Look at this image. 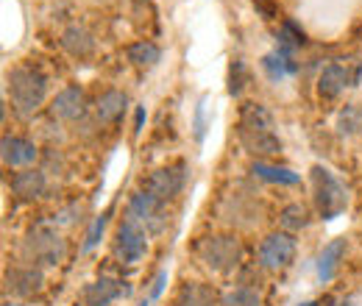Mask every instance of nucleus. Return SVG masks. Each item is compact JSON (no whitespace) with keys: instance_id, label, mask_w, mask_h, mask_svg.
Instances as JSON below:
<instances>
[{"instance_id":"nucleus-1","label":"nucleus","mask_w":362,"mask_h":306,"mask_svg":"<svg viewBox=\"0 0 362 306\" xmlns=\"http://www.w3.org/2000/svg\"><path fill=\"white\" fill-rule=\"evenodd\" d=\"M237 136L251 156H276L281 151V139L273 131V114L262 103H245L240 109Z\"/></svg>"},{"instance_id":"nucleus-2","label":"nucleus","mask_w":362,"mask_h":306,"mask_svg":"<svg viewBox=\"0 0 362 306\" xmlns=\"http://www.w3.org/2000/svg\"><path fill=\"white\" fill-rule=\"evenodd\" d=\"M8 98L20 117H31L45 103L47 76L37 67H14L8 73Z\"/></svg>"},{"instance_id":"nucleus-3","label":"nucleus","mask_w":362,"mask_h":306,"mask_svg":"<svg viewBox=\"0 0 362 306\" xmlns=\"http://www.w3.org/2000/svg\"><path fill=\"white\" fill-rule=\"evenodd\" d=\"M313 198H315L317 215L323 220H334L340 218L349 206V192L346 187L334 178L332 170L315 165L313 167Z\"/></svg>"},{"instance_id":"nucleus-4","label":"nucleus","mask_w":362,"mask_h":306,"mask_svg":"<svg viewBox=\"0 0 362 306\" xmlns=\"http://www.w3.org/2000/svg\"><path fill=\"white\" fill-rule=\"evenodd\" d=\"M198 254H201V262L206 264L209 270L228 273V270H234L240 264V259H243V245H240L237 237L215 234V237H206L198 245Z\"/></svg>"},{"instance_id":"nucleus-5","label":"nucleus","mask_w":362,"mask_h":306,"mask_svg":"<svg viewBox=\"0 0 362 306\" xmlns=\"http://www.w3.org/2000/svg\"><path fill=\"white\" fill-rule=\"evenodd\" d=\"M23 254L37 264H59L64 257V242L53 228L37 225L34 231H28L23 242Z\"/></svg>"},{"instance_id":"nucleus-6","label":"nucleus","mask_w":362,"mask_h":306,"mask_svg":"<svg viewBox=\"0 0 362 306\" xmlns=\"http://www.w3.org/2000/svg\"><path fill=\"white\" fill-rule=\"evenodd\" d=\"M148 251V240H145V228L136 220L126 218L117 225L115 234V257L123 264H136Z\"/></svg>"},{"instance_id":"nucleus-7","label":"nucleus","mask_w":362,"mask_h":306,"mask_svg":"<svg viewBox=\"0 0 362 306\" xmlns=\"http://www.w3.org/2000/svg\"><path fill=\"white\" fill-rule=\"evenodd\" d=\"M257 259H259V267H265V270H284V267H290L293 259H296V240H293V234L276 231L271 237H265L259 251H257Z\"/></svg>"},{"instance_id":"nucleus-8","label":"nucleus","mask_w":362,"mask_h":306,"mask_svg":"<svg viewBox=\"0 0 362 306\" xmlns=\"http://www.w3.org/2000/svg\"><path fill=\"white\" fill-rule=\"evenodd\" d=\"M165 206L168 204H162V201H156L153 195H148L145 189H139L136 195H132V201H129V218L136 220L142 228H148L151 234H159L162 228H165Z\"/></svg>"},{"instance_id":"nucleus-9","label":"nucleus","mask_w":362,"mask_h":306,"mask_svg":"<svg viewBox=\"0 0 362 306\" xmlns=\"http://www.w3.org/2000/svg\"><path fill=\"white\" fill-rule=\"evenodd\" d=\"M148 195H153L156 201L162 204H170L181 189H184V165H176V167H162V170H153L148 175L145 187H142Z\"/></svg>"},{"instance_id":"nucleus-10","label":"nucleus","mask_w":362,"mask_h":306,"mask_svg":"<svg viewBox=\"0 0 362 306\" xmlns=\"http://www.w3.org/2000/svg\"><path fill=\"white\" fill-rule=\"evenodd\" d=\"M37 156H40L37 145L25 136L6 134L3 142H0V159H3L6 167H31L37 162Z\"/></svg>"},{"instance_id":"nucleus-11","label":"nucleus","mask_w":362,"mask_h":306,"mask_svg":"<svg viewBox=\"0 0 362 306\" xmlns=\"http://www.w3.org/2000/svg\"><path fill=\"white\" fill-rule=\"evenodd\" d=\"M6 287L17 295V298H34L42 293L45 287V276L40 267L28 264V267H11L6 273Z\"/></svg>"},{"instance_id":"nucleus-12","label":"nucleus","mask_w":362,"mask_h":306,"mask_svg":"<svg viewBox=\"0 0 362 306\" xmlns=\"http://www.w3.org/2000/svg\"><path fill=\"white\" fill-rule=\"evenodd\" d=\"M87 112V95L81 87H64L50 103V114L56 120H81Z\"/></svg>"},{"instance_id":"nucleus-13","label":"nucleus","mask_w":362,"mask_h":306,"mask_svg":"<svg viewBox=\"0 0 362 306\" xmlns=\"http://www.w3.org/2000/svg\"><path fill=\"white\" fill-rule=\"evenodd\" d=\"M346 87H354V76L349 70V64H326L317 76V95L326 100H334Z\"/></svg>"},{"instance_id":"nucleus-14","label":"nucleus","mask_w":362,"mask_h":306,"mask_svg":"<svg viewBox=\"0 0 362 306\" xmlns=\"http://www.w3.org/2000/svg\"><path fill=\"white\" fill-rule=\"evenodd\" d=\"M45 173L37 170V167H25L23 173L11 175V192L20 198V201H37L45 195Z\"/></svg>"},{"instance_id":"nucleus-15","label":"nucleus","mask_w":362,"mask_h":306,"mask_svg":"<svg viewBox=\"0 0 362 306\" xmlns=\"http://www.w3.org/2000/svg\"><path fill=\"white\" fill-rule=\"evenodd\" d=\"M262 70H265V76L271 78L273 84H279V81L296 76L298 64H296V59H293V50L276 47V50H271V53H265V59H262Z\"/></svg>"},{"instance_id":"nucleus-16","label":"nucleus","mask_w":362,"mask_h":306,"mask_svg":"<svg viewBox=\"0 0 362 306\" xmlns=\"http://www.w3.org/2000/svg\"><path fill=\"white\" fill-rule=\"evenodd\" d=\"M126 106H129V95L120 89H109L95 100V117L100 123H117L126 114Z\"/></svg>"},{"instance_id":"nucleus-17","label":"nucleus","mask_w":362,"mask_h":306,"mask_svg":"<svg viewBox=\"0 0 362 306\" xmlns=\"http://www.w3.org/2000/svg\"><path fill=\"white\" fill-rule=\"evenodd\" d=\"M123 295V287H120V281H115V278H98V281H92L84 287V293H81V301L84 306H109L112 301H117Z\"/></svg>"},{"instance_id":"nucleus-18","label":"nucleus","mask_w":362,"mask_h":306,"mask_svg":"<svg viewBox=\"0 0 362 306\" xmlns=\"http://www.w3.org/2000/svg\"><path fill=\"white\" fill-rule=\"evenodd\" d=\"M346 251H349V242H346L343 237H337V240H332L329 245H323V251H320V257H317V278H320L323 284L334 278V273H337V267H340V259L346 257Z\"/></svg>"},{"instance_id":"nucleus-19","label":"nucleus","mask_w":362,"mask_h":306,"mask_svg":"<svg viewBox=\"0 0 362 306\" xmlns=\"http://www.w3.org/2000/svg\"><path fill=\"white\" fill-rule=\"evenodd\" d=\"M176 306H221V295L209 284L192 281V284H184L181 287Z\"/></svg>"},{"instance_id":"nucleus-20","label":"nucleus","mask_w":362,"mask_h":306,"mask_svg":"<svg viewBox=\"0 0 362 306\" xmlns=\"http://www.w3.org/2000/svg\"><path fill=\"white\" fill-rule=\"evenodd\" d=\"M62 47H64L73 59H90L92 53H95V40H92L90 31L73 25V28H67V31L62 34Z\"/></svg>"},{"instance_id":"nucleus-21","label":"nucleus","mask_w":362,"mask_h":306,"mask_svg":"<svg viewBox=\"0 0 362 306\" xmlns=\"http://www.w3.org/2000/svg\"><path fill=\"white\" fill-rule=\"evenodd\" d=\"M251 175H257L259 181H268V184H279V187H296L301 181V175L293 173L290 167H276V165H268L262 159L251 162Z\"/></svg>"},{"instance_id":"nucleus-22","label":"nucleus","mask_w":362,"mask_h":306,"mask_svg":"<svg viewBox=\"0 0 362 306\" xmlns=\"http://www.w3.org/2000/svg\"><path fill=\"white\" fill-rule=\"evenodd\" d=\"M159 59H162V50H159V45L151 42V40H139V42L129 47V61L134 67H156Z\"/></svg>"},{"instance_id":"nucleus-23","label":"nucleus","mask_w":362,"mask_h":306,"mask_svg":"<svg viewBox=\"0 0 362 306\" xmlns=\"http://www.w3.org/2000/svg\"><path fill=\"white\" fill-rule=\"evenodd\" d=\"M279 223H281L284 231H301V228L310 225V212H307V206H301V204H290V206L281 209Z\"/></svg>"},{"instance_id":"nucleus-24","label":"nucleus","mask_w":362,"mask_h":306,"mask_svg":"<svg viewBox=\"0 0 362 306\" xmlns=\"http://www.w3.org/2000/svg\"><path fill=\"white\" fill-rule=\"evenodd\" d=\"M221 306H262V295L254 287H234L221 295Z\"/></svg>"},{"instance_id":"nucleus-25","label":"nucleus","mask_w":362,"mask_h":306,"mask_svg":"<svg viewBox=\"0 0 362 306\" xmlns=\"http://www.w3.org/2000/svg\"><path fill=\"white\" fill-rule=\"evenodd\" d=\"M301 45H307V34L293 23V20H284L281 23V28H279V47H284V50H298Z\"/></svg>"},{"instance_id":"nucleus-26","label":"nucleus","mask_w":362,"mask_h":306,"mask_svg":"<svg viewBox=\"0 0 362 306\" xmlns=\"http://www.w3.org/2000/svg\"><path fill=\"white\" fill-rule=\"evenodd\" d=\"M248 78H251L248 76V64L243 59H234L231 67H228V95L231 98H240L245 84H248Z\"/></svg>"},{"instance_id":"nucleus-27","label":"nucleus","mask_w":362,"mask_h":306,"mask_svg":"<svg viewBox=\"0 0 362 306\" xmlns=\"http://www.w3.org/2000/svg\"><path fill=\"white\" fill-rule=\"evenodd\" d=\"M337 129H340V134H346V136H351V134L360 131L362 129V106H357V103L346 106V109L340 112V117H337Z\"/></svg>"},{"instance_id":"nucleus-28","label":"nucleus","mask_w":362,"mask_h":306,"mask_svg":"<svg viewBox=\"0 0 362 306\" xmlns=\"http://www.w3.org/2000/svg\"><path fill=\"white\" fill-rule=\"evenodd\" d=\"M106 223H109V215H100V218H95L92 223V228L87 231V240H84V251H92L98 242H100V237H103V228H106Z\"/></svg>"},{"instance_id":"nucleus-29","label":"nucleus","mask_w":362,"mask_h":306,"mask_svg":"<svg viewBox=\"0 0 362 306\" xmlns=\"http://www.w3.org/2000/svg\"><path fill=\"white\" fill-rule=\"evenodd\" d=\"M206 106H209L206 98H201L198 106H195V123H192V129H195V139L198 142L206 136Z\"/></svg>"},{"instance_id":"nucleus-30","label":"nucleus","mask_w":362,"mask_h":306,"mask_svg":"<svg viewBox=\"0 0 362 306\" xmlns=\"http://www.w3.org/2000/svg\"><path fill=\"white\" fill-rule=\"evenodd\" d=\"M165 284H168V270H159V273H156V278H153V287H151V301H156V298L162 295Z\"/></svg>"},{"instance_id":"nucleus-31","label":"nucleus","mask_w":362,"mask_h":306,"mask_svg":"<svg viewBox=\"0 0 362 306\" xmlns=\"http://www.w3.org/2000/svg\"><path fill=\"white\" fill-rule=\"evenodd\" d=\"M142 120H145V109H136V123H134V131L142 129Z\"/></svg>"},{"instance_id":"nucleus-32","label":"nucleus","mask_w":362,"mask_h":306,"mask_svg":"<svg viewBox=\"0 0 362 306\" xmlns=\"http://www.w3.org/2000/svg\"><path fill=\"white\" fill-rule=\"evenodd\" d=\"M3 306H25V304H17V301H6Z\"/></svg>"},{"instance_id":"nucleus-33","label":"nucleus","mask_w":362,"mask_h":306,"mask_svg":"<svg viewBox=\"0 0 362 306\" xmlns=\"http://www.w3.org/2000/svg\"><path fill=\"white\" fill-rule=\"evenodd\" d=\"M301 306H315V304H313V301H307V304H301Z\"/></svg>"},{"instance_id":"nucleus-34","label":"nucleus","mask_w":362,"mask_h":306,"mask_svg":"<svg viewBox=\"0 0 362 306\" xmlns=\"http://www.w3.org/2000/svg\"><path fill=\"white\" fill-rule=\"evenodd\" d=\"M139 306H151V304H148V301H142V304H139Z\"/></svg>"}]
</instances>
